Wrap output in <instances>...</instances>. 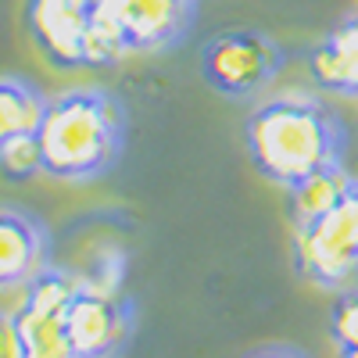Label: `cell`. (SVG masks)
<instances>
[{"instance_id": "cell-12", "label": "cell", "mask_w": 358, "mask_h": 358, "mask_svg": "<svg viewBox=\"0 0 358 358\" xmlns=\"http://www.w3.org/2000/svg\"><path fill=\"white\" fill-rule=\"evenodd\" d=\"M348 183H351V176L344 169H330V172L312 176V179H305V183L290 187V219H294V226L326 212V208L348 190Z\"/></svg>"}, {"instance_id": "cell-8", "label": "cell", "mask_w": 358, "mask_h": 358, "mask_svg": "<svg viewBox=\"0 0 358 358\" xmlns=\"http://www.w3.org/2000/svg\"><path fill=\"white\" fill-rule=\"evenodd\" d=\"M94 0H29V33L50 65H86Z\"/></svg>"}, {"instance_id": "cell-2", "label": "cell", "mask_w": 358, "mask_h": 358, "mask_svg": "<svg viewBox=\"0 0 358 358\" xmlns=\"http://www.w3.org/2000/svg\"><path fill=\"white\" fill-rule=\"evenodd\" d=\"M43 172L57 179H94L101 176L122 143V111L97 90H72L47 101L40 118Z\"/></svg>"}, {"instance_id": "cell-9", "label": "cell", "mask_w": 358, "mask_h": 358, "mask_svg": "<svg viewBox=\"0 0 358 358\" xmlns=\"http://www.w3.org/2000/svg\"><path fill=\"white\" fill-rule=\"evenodd\" d=\"M47 268L43 229L18 212L0 208V290L33 283Z\"/></svg>"}, {"instance_id": "cell-6", "label": "cell", "mask_w": 358, "mask_h": 358, "mask_svg": "<svg viewBox=\"0 0 358 358\" xmlns=\"http://www.w3.org/2000/svg\"><path fill=\"white\" fill-rule=\"evenodd\" d=\"M76 287L79 283L57 268H43L33 283H25V297L15 312L22 358H76L65 330V308Z\"/></svg>"}, {"instance_id": "cell-13", "label": "cell", "mask_w": 358, "mask_h": 358, "mask_svg": "<svg viewBox=\"0 0 358 358\" xmlns=\"http://www.w3.org/2000/svg\"><path fill=\"white\" fill-rule=\"evenodd\" d=\"M0 172H4L8 179H29V176L43 172V151H40L36 133L11 136L4 147H0Z\"/></svg>"}, {"instance_id": "cell-5", "label": "cell", "mask_w": 358, "mask_h": 358, "mask_svg": "<svg viewBox=\"0 0 358 358\" xmlns=\"http://www.w3.org/2000/svg\"><path fill=\"white\" fill-rule=\"evenodd\" d=\"M280 69V47L251 29H229L201 47V76L222 97H248L273 83Z\"/></svg>"}, {"instance_id": "cell-14", "label": "cell", "mask_w": 358, "mask_h": 358, "mask_svg": "<svg viewBox=\"0 0 358 358\" xmlns=\"http://www.w3.org/2000/svg\"><path fill=\"white\" fill-rule=\"evenodd\" d=\"M330 341L341 351H358V290H341L330 308Z\"/></svg>"}, {"instance_id": "cell-1", "label": "cell", "mask_w": 358, "mask_h": 358, "mask_svg": "<svg viewBox=\"0 0 358 358\" xmlns=\"http://www.w3.org/2000/svg\"><path fill=\"white\" fill-rule=\"evenodd\" d=\"M244 140L255 169L287 190L341 169L344 162L341 118L312 94H280L258 104L248 118Z\"/></svg>"}, {"instance_id": "cell-17", "label": "cell", "mask_w": 358, "mask_h": 358, "mask_svg": "<svg viewBox=\"0 0 358 358\" xmlns=\"http://www.w3.org/2000/svg\"><path fill=\"white\" fill-rule=\"evenodd\" d=\"M337 358H358V351H341Z\"/></svg>"}, {"instance_id": "cell-16", "label": "cell", "mask_w": 358, "mask_h": 358, "mask_svg": "<svg viewBox=\"0 0 358 358\" xmlns=\"http://www.w3.org/2000/svg\"><path fill=\"white\" fill-rule=\"evenodd\" d=\"M248 358H308V355H305V351H297V348H290V344H268V348L251 351Z\"/></svg>"}, {"instance_id": "cell-10", "label": "cell", "mask_w": 358, "mask_h": 358, "mask_svg": "<svg viewBox=\"0 0 358 358\" xmlns=\"http://www.w3.org/2000/svg\"><path fill=\"white\" fill-rule=\"evenodd\" d=\"M312 79L322 90L358 97V15L334 25L308 57Z\"/></svg>"}, {"instance_id": "cell-4", "label": "cell", "mask_w": 358, "mask_h": 358, "mask_svg": "<svg viewBox=\"0 0 358 358\" xmlns=\"http://www.w3.org/2000/svg\"><path fill=\"white\" fill-rule=\"evenodd\" d=\"M294 265L319 290H348L358 276V179L308 222L294 226Z\"/></svg>"}, {"instance_id": "cell-7", "label": "cell", "mask_w": 358, "mask_h": 358, "mask_svg": "<svg viewBox=\"0 0 358 358\" xmlns=\"http://www.w3.org/2000/svg\"><path fill=\"white\" fill-rule=\"evenodd\" d=\"M65 330L76 358H118L133 334V312L111 287L79 283L65 308Z\"/></svg>"}, {"instance_id": "cell-11", "label": "cell", "mask_w": 358, "mask_h": 358, "mask_svg": "<svg viewBox=\"0 0 358 358\" xmlns=\"http://www.w3.org/2000/svg\"><path fill=\"white\" fill-rule=\"evenodd\" d=\"M47 101L22 79H0V147L11 136L36 133Z\"/></svg>"}, {"instance_id": "cell-3", "label": "cell", "mask_w": 358, "mask_h": 358, "mask_svg": "<svg viewBox=\"0 0 358 358\" xmlns=\"http://www.w3.org/2000/svg\"><path fill=\"white\" fill-rule=\"evenodd\" d=\"M194 0H94L86 65H115L129 50H162L190 29Z\"/></svg>"}, {"instance_id": "cell-15", "label": "cell", "mask_w": 358, "mask_h": 358, "mask_svg": "<svg viewBox=\"0 0 358 358\" xmlns=\"http://www.w3.org/2000/svg\"><path fill=\"white\" fill-rule=\"evenodd\" d=\"M0 358H22V337L15 312H0Z\"/></svg>"}]
</instances>
